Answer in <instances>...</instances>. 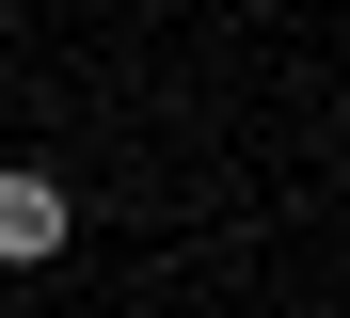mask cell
<instances>
[{
    "label": "cell",
    "instance_id": "cell-1",
    "mask_svg": "<svg viewBox=\"0 0 350 318\" xmlns=\"http://www.w3.org/2000/svg\"><path fill=\"white\" fill-rule=\"evenodd\" d=\"M64 239H80V191L48 159H0V271H48Z\"/></svg>",
    "mask_w": 350,
    "mask_h": 318
},
{
    "label": "cell",
    "instance_id": "cell-2",
    "mask_svg": "<svg viewBox=\"0 0 350 318\" xmlns=\"http://www.w3.org/2000/svg\"><path fill=\"white\" fill-rule=\"evenodd\" d=\"M286 318H303V302H286Z\"/></svg>",
    "mask_w": 350,
    "mask_h": 318
}]
</instances>
